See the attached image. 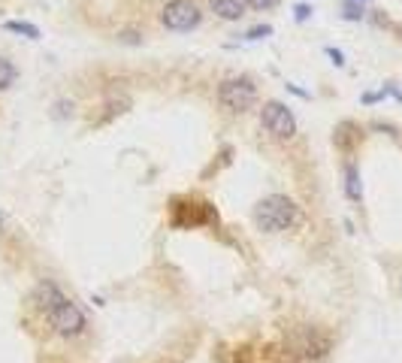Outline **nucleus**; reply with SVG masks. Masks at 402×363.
<instances>
[{
  "mask_svg": "<svg viewBox=\"0 0 402 363\" xmlns=\"http://www.w3.org/2000/svg\"><path fill=\"white\" fill-rule=\"evenodd\" d=\"M387 131H390V133H394V136H399V142H402V133H399V131H394V127H387Z\"/></svg>",
  "mask_w": 402,
  "mask_h": 363,
  "instance_id": "obj_20",
  "label": "nucleus"
},
{
  "mask_svg": "<svg viewBox=\"0 0 402 363\" xmlns=\"http://www.w3.org/2000/svg\"><path fill=\"white\" fill-rule=\"evenodd\" d=\"M67 109L73 112V103H67V100H58V103H54V118H67Z\"/></svg>",
  "mask_w": 402,
  "mask_h": 363,
  "instance_id": "obj_16",
  "label": "nucleus"
},
{
  "mask_svg": "<svg viewBox=\"0 0 402 363\" xmlns=\"http://www.w3.org/2000/svg\"><path fill=\"white\" fill-rule=\"evenodd\" d=\"M294 13H297V22H308V18H312V13H315V9L308 6V3H299V6L294 9Z\"/></svg>",
  "mask_w": 402,
  "mask_h": 363,
  "instance_id": "obj_14",
  "label": "nucleus"
},
{
  "mask_svg": "<svg viewBox=\"0 0 402 363\" xmlns=\"http://www.w3.org/2000/svg\"><path fill=\"white\" fill-rule=\"evenodd\" d=\"M200 18H203V13H200V6L191 3V0H170L161 13L163 27H167V31H176V34L194 31L200 24Z\"/></svg>",
  "mask_w": 402,
  "mask_h": 363,
  "instance_id": "obj_4",
  "label": "nucleus"
},
{
  "mask_svg": "<svg viewBox=\"0 0 402 363\" xmlns=\"http://www.w3.org/2000/svg\"><path fill=\"white\" fill-rule=\"evenodd\" d=\"M272 36V24H254L251 31H245V40H267Z\"/></svg>",
  "mask_w": 402,
  "mask_h": 363,
  "instance_id": "obj_13",
  "label": "nucleus"
},
{
  "mask_svg": "<svg viewBox=\"0 0 402 363\" xmlns=\"http://www.w3.org/2000/svg\"><path fill=\"white\" fill-rule=\"evenodd\" d=\"M3 27L9 34H22V36H27V40H40V27L31 24V22H6Z\"/></svg>",
  "mask_w": 402,
  "mask_h": 363,
  "instance_id": "obj_11",
  "label": "nucleus"
},
{
  "mask_svg": "<svg viewBox=\"0 0 402 363\" xmlns=\"http://www.w3.org/2000/svg\"><path fill=\"white\" fill-rule=\"evenodd\" d=\"M0 230H3V218H0Z\"/></svg>",
  "mask_w": 402,
  "mask_h": 363,
  "instance_id": "obj_21",
  "label": "nucleus"
},
{
  "mask_svg": "<svg viewBox=\"0 0 402 363\" xmlns=\"http://www.w3.org/2000/svg\"><path fill=\"white\" fill-rule=\"evenodd\" d=\"M345 194L354 203L363 200V185H360V172H357V163H345Z\"/></svg>",
  "mask_w": 402,
  "mask_h": 363,
  "instance_id": "obj_9",
  "label": "nucleus"
},
{
  "mask_svg": "<svg viewBox=\"0 0 402 363\" xmlns=\"http://www.w3.org/2000/svg\"><path fill=\"white\" fill-rule=\"evenodd\" d=\"M260 124L263 131L272 133L276 140H290V136L297 133V118L290 112V106L278 103V100H269V103H263L260 109Z\"/></svg>",
  "mask_w": 402,
  "mask_h": 363,
  "instance_id": "obj_3",
  "label": "nucleus"
},
{
  "mask_svg": "<svg viewBox=\"0 0 402 363\" xmlns=\"http://www.w3.org/2000/svg\"><path fill=\"white\" fill-rule=\"evenodd\" d=\"M254 224L263 233H281L290 230L294 224H299V206L285 194H272L263 197L258 206H254Z\"/></svg>",
  "mask_w": 402,
  "mask_h": 363,
  "instance_id": "obj_1",
  "label": "nucleus"
},
{
  "mask_svg": "<svg viewBox=\"0 0 402 363\" xmlns=\"http://www.w3.org/2000/svg\"><path fill=\"white\" fill-rule=\"evenodd\" d=\"M342 15L348 18V22H360V18H366V6H360V3H348V0H345Z\"/></svg>",
  "mask_w": 402,
  "mask_h": 363,
  "instance_id": "obj_12",
  "label": "nucleus"
},
{
  "mask_svg": "<svg viewBox=\"0 0 402 363\" xmlns=\"http://www.w3.org/2000/svg\"><path fill=\"white\" fill-rule=\"evenodd\" d=\"M348 3H360V6H366V3H369V0H348Z\"/></svg>",
  "mask_w": 402,
  "mask_h": 363,
  "instance_id": "obj_19",
  "label": "nucleus"
},
{
  "mask_svg": "<svg viewBox=\"0 0 402 363\" xmlns=\"http://www.w3.org/2000/svg\"><path fill=\"white\" fill-rule=\"evenodd\" d=\"M64 299H67V297H64V290L54 285V281H49V279L40 281V285H36V290H34V303L40 306L45 315H49L54 306H61Z\"/></svg>",
  "mask_w": 402,
  "mask_h": 363,
  "instance_id": "obj_7",
  "label": "nucleus"
},
{
  "mask_svg": "<svg viewBox=\"0 0 402 363\" xmlns=\"http://www.w3.org/2000/svg\"><path fill=\"white\" fill-rule=\"evenodd\" d=\"M15 79H18V70L13 67V61L0 54V91L13 88V85H15Z\"/></svg>",
  "mask_w": 402,
  "mask_h": 363,
  "instance_id": "obj_10",
  "label": "nucleus"
},
{
  "mask_svg": "<svg viewBox=\"0 0 402 363\" xmlns=\"http://www.w3.org/2000/svg\"><path fill=\"white\" fill-rule=\"evenodd\" d=\"M218 103L227 112H248L258 103V85L248 76H233L218 85Z\"/></svg>",
  "mask_w": 402,
  "mask_h": 363,
  "instance_id": "obj_2",
  "label": "nucleus"
},
{
  "mask_svg": "<svg viewBox=\"0 0 402 363\" xmlns=\"http://www.w3.org/2000/svg\"><path fill=\"white\" fill-rule=\"evenodd\" d=\"M385 97H387V91L381 88V91H372V94H363V103L369 106V103H378V100H385Z\"/></svg>",
  "mask_w": 402,
  "mask_h": 363,
  "instance_id": "obj_18",
  "label": "nucleus"
},
{
  "mask_svg": "<svg viewBox=\"0 0 402 363\" xmlns=\"http://www.w3.org/2000/svg\"><path fill=\"white\" fill-rule=\"evenodd\" d=\"M327 58H330V61L336 64V67H345V54H342L339 49H333V45L327 49Z\"/></svg>",
  "mask_w": 402,
  "mask_h": 363,
  "instance_id": "obj_15",
  "label": "nucleus"
},
{
  "mask_svg": "<svg viewBox=\"0 0 402 363\" xmlns=\"http://www.w3.org/2000/svg\"><path fill=\"white\" fill-rule=\"evenodd\" d=\"M290 345H294V351L299 357H324V354L330 351V336L321 333L318 327H306V330H299L294 339H290Z\"/></svg>",
  "mask_w": 402,
  "mask_h": 363,
  "instance_id": "obj_6",
  "label": "nucleus"
},
{
  "mask_svg": "<svg viewBox=\"0 0 402 363\" xmlns=\"http://www.w3.org/2000/svg\"><path fill=\"white\" fill-rule=\"evenodd\" d=\"M248 6H251V9H260V13H263V9L278 6V0H248Z\"/></svg>",
  "mask_w": 402,
  "mask_h": 363,
  "instance_id": "obj_17",
  "label": "nucleus"
},
{
  "mask_svg": "<svg viewBox=\"0 0 402 363\" xmlns=\"http://www.w3.org/2000/svg\"><path fill=\"white\" fill-rule=\"evenodd\" d=\"M212 13L224 22H239V18L248 13V0H212Z\"/></svg>",
  "mask_w": 402,
  "mask_h": 363,
  "instance_id": "obj_8",
  "label": "nucleus"
},
{
  "mask_svg": "<svg viewBox=\"0 0 402 363\" xmlns=\"http://www.w3.org/2000/svg\"><path fill=\"white\" fill-rule=\"evenodd\" d=\"M49 324L54 327L58 336H79L85 330V315H82V309L73 299H64L61 306H54L49 312Z\"/></svg>",
  "mask_w": 402,
  "mask_h": 363,
  "instance_id": "obj_5",
  "label": "nucleus"
}]
</instances>
